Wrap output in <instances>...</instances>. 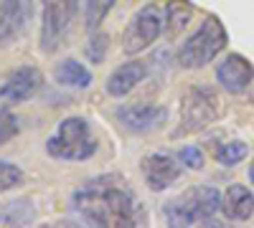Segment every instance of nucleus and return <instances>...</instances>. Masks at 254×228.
Masks as SVG:
<instances>
[{"instance_id": "obj_12", "label": "nucleus", "mask_w": 254, "mask_h": 228, "mask_svg": "<svg viewBox=\"0 0 254 228\" xmlns=\"http://www.w3.org/2000/svg\"><path fill=\"white\" fill-rule=\"evenodd\" d=\"M145 76H147V64H145V61H137V58L125 61V64H120L110 74V79H107V94L115 96V99H122V96L130 94L137 84H142Z\"/></svg>"}, {"instance_id": "obj_15", "label": "nucleus", "mask_w": 254, "mask_h": 228, "mask_svg": "<svg viewBox=\"0 0 254 228\" xmlns=\"http://www.w3.org/2000/svg\"><path fill=\"white\" fill-rule=\"evenodd\" d=\"M54 76H56V81L61 87H69V89L92 87V71L84 64H79V61H74V58L61 61V64L56 66V71H54Z\"/></svg>"}, {"instance_id": "obj_6", "label": "nucleus", "mask_w": 254, "mask_h": 228, "mask_svg": "<svg viewBox=\"0 0 254 228\" xmlns=\"http://www.w3.org/2000/svg\"><path fill=\"white\" fill-rule=\"evenodd\" d=\"M163 33V15L153 3H145L127 23L122 33V51L127 56L142 53L145 48H150Z\"/></svg>"}, {"instance_id": "obj_19", "label": "nucleus", "mask_w": 254, "mask_h": 228, "mask_svg": "<svg viewBox=\"0 0 254 228\" xmlns=\"http://www.w3.org/2000/svg\"><path fill=\"white\" fill-rule=\"evenodd\" d=\"M178 160L183 168H190V170H201L206 165V157H203V150L198 147V144H188V147H183L178 152Z\"/></svg>"}, {"instance_id": "obj_21", "label": "nucleus", "mask_w": 254, "mask_h": 228, "mask_svg": "<svg viewBox=\"0 0 254 228\" xmlns=\"http://www.w3.org/2000/svg\"><path fill=\"white\" fill-rule=\"evenodd\" d=\"M107 33H94L89 38V46H87V56L92 64H102L104 61V53H107Z\"/></svg>"}, {"instance_id": "obj_11", "label": "nucleus", "mask_w": 254, "mask_h": 228, "mask_svg": "<svg viewBox=\"0 0 254 228\" xmlns=\"http://www.w3.org/2000/svg\"><path fill=\"white\" fill-rule=\"evenodd\" d=\"M216 81L229 94H242V91H247L252 87L254 69H252V64L244 56L231 53V56H226L221 64L216 66Z\"/></svg>"}, {"instance_id": "obj_9", "label": "nucleus", "mask_w": 254, "mask_h": 228, "mask_svg": "<svg viewBox=\"0 0 254 228\" xmlns=\"http://www.w3.org/2000/svg\"><path fill=\"white\" fill-rule=\"evenodd\" d=\"M120 124L132 135H147L160 130L168 122V109L163 104H130L117 109Z\"/></svg>"}, {"instance_id": "obj_14", "label": "nucleus", "mask_w": 254, "mask_h": 228, "mask_svg": "<svg viewBox=\"0 0 254 228\" xmlns=\"http://www.w3.org/2000/svg\"><path fill=\"white\" fill-rule=\"evenodd\" d=\"M193 18V8H190L186 0H171L165 8V18H163V33L168 41H176L190 23Z\"/></svg>"}, {"instance_id": "obj_24", "label": "nucleus", "mask_w": 254, "mask_h": 228, "mask_svg": "<svg viewBox=\"0 0 254 228\" xmlns=\"http://www.w3.org/2000/svg\"><path fill=\"white\" fill-rule=\"evenodd\" d=\"M41 3H44V5H46V3H54V0H41Z\"/></svg>"}, {"instance_id": "obj_7", "label": "nucleus", "mask_w": 254, "mask_h": 228, "mask_svg": "<svg viewBox=\"0 0 254 228\" xmlns=\"http://www.w3.org/2000/svg\"><path fill=\"white\" fill-rule=\"evenodd\" d=\"M44 84V76L36 66H20L15 69L3 84H0V109H13L28 101Z\"/></svg>"}, {"instance_id": "obj_2", "label": "nucleus", "mask_w": 254, "mask_h": 228, "mask_svg": "<svg viewBox=\"0 0 254 228\" xmlns=\"http://www.w3.org/2000/svg\"><path fill=\"white\" fill-rule=\"evenodd\" d=\"M219 211H221V193L214 185L201 182L165 203V221L173 226H201L214 221Z\"/></svg>"}, {"instance_id": "obj_3", "label": "nucleus", "mask_w": 254, "mask_h": 228, "mask_svg": "<svg viewBox=\"0 0 254 228\" xmlns=\"http://www.w3.org/2000/svg\"><path fill=\"white\" fill-rule=\"evenodd\" d=\"M46 152L56 160L69 162H84L97 152V139L92 135V127L81 117H66L59 122L56 132L46 139Z\"/></svg>"}, {"instance_id": "obj_4", "label": "nucleus", "mask_w": 254, "mask_h": 228, "mask_svg": "<svg viewBox=\"0 0 254 228\" xmlns=\"http://www.w3.org/2000/svg\"><path fill=\"white\" fill-rule=\"evenodd\" d=\"M226 48V31L219 18H206L178 48V64L183 69H203Z\"/></svg>"}, {"instance_id": "obj_22", "label": "nucleus", "mask_w": 254, "mask_h": 228, "mask_svg": "<svg viewBox=\"0 0 254 228\" xmlns=\"http://www.w3.org/2000/svg\"><path fill=\"white\" fill-rule=\"evenodd\" d=\"M84 5H87V0H69V8H71V13H76V10H81Z\"/></svg>"}, {"instance_id": "obj_18", "label": "nucleus", "mask_w": 254, "mask_h": 228, "mask_svg": "<svg viewBox=\"0 0 254 228\" xmlns=\"http://www.w3.org/2000/svg\"><path fill=\"white\" fill-rule=\"evenodd\" d=\"M18 185H23V170L13 162L0 160V193L15 190Z\"/></svg>"}, {"instance_id": "obj_16", "label": "nucleus", "mask_w": 254, "mask_h": 228, "mask_svg": "<svg viewBox=\"0 0 254 228\" xmlns=\"http://www.w3.org/2000/svg\"><path fill=\"white\" fill-rule=\"evenodd\" d=\"M247 155H249V147L244 142L234 139V142L221 144L219 152H216V160L224 165V168H234V165H239L242 160H247Z\"/></svg>"}, {"instance_id": "obj_5", "label": "nucleus", "mask_w": 254, "mask_h": 228, "mask_svg": "<svg viewBox=\"0 0 254 228\" xmlns=\"http://www.w3.org/2000/svg\"><path fill=\"white\" fill-rule=\"evenodd\" d=\"M221 114V101L214 89L208 87H190L181 99V114H178V127L173 137H186L206 130L214 124Z\"/></svg>"}, {"instance_id": "obj_17", "label": "nucleus", "mask_w": 254, "mask_h": 228, "mask_svg": "<svg viewBox=\"0 0 254 228\" xmlns=\"http://www.w3.org/2000/svg\"><path fill=\"white\" fill-rule=\"evenodd\" d=\"M115 3H117V0H87V5H84V8H87V28L97 31L99 23L115 8Z\"/></svg>"}, {"instance_id": "obj_23", "label": "nucleus", "mask_w": 254, "mask_h": 228, "mask_svg": "<svg viewBox=\"0 0 254 228\" xmlns=\"http://www.w3.org/2000/svg\"><path fill=\"white\" fill-rule=\"evenodd\" d=\"M249 178H252V182H254V160H252V165H249Z\"/></svg>"}, {"instance_id": "obj_13", "label": "nucleus", "mask_w": 254, "mask_h": 228, "mask_svg": "<svg viewBox=\"0 0 254 228\" xmlns=\"http://www.w3.org/2000/svg\"><path fill=\"white\" fill-rule=\"evenodd\" d=\"M221 213L226 221H249L254 216V193L247 185H229L221 195Z\"/></svg>"}, {"instance_id": "obj_8", "label": "nucleus", "mask_w": 254, "mask_h": 228, "mask_svg": "<svg viewBox=\"0 0 254 228\" xmlns=\"http://www.w3.org/2000/svg\"><path fill=\"white\" fill-rule=\"evenodd\" d=\"M140 170H142L147 188L153 193H163L181 178L183 165H181L178 157L168 155V152H150L140 160Z\"/></svg>"}, {"instance_id": "obj_1", "label": "nucleus", "mask_w": 254, "mask_h": 228, "mask_svg": "<svg viewBox=\"0 0 254 228\" xmlns=\"http://www.w3.org/2000/svg\"><path fill=\"white\" fill-rule=\"evenodd\" d=\"M74 211L94 226H140L145 213L120 178H99L74 193Z\"/></svg>"}, {"instance_id": "obj_10", "label": "nucleus", "mask_w": 254, "mask_h": 228, "mask_svg": "<svg viewBox=\"0 0 254 228\" xmlns=\"http://www.w3.org/2000/svg\"><path fill=\"white\" fill-rule=\"evenodd\" d=\"M33 18L31 0H5L0 3V48L13 46L26 33Z\"/></svg>"}, {"instance_id": "obj_20", "label": "nucleus", "mask_w": 254, "mask_h": 228, "mask_svg": "<svg viewBox=\"0 0 254 228\" xmlns=\"http://www.w3.org/2000/svg\"><path fill=\"white\" fill-rule=\"evenodd\" d=\"M18 132H20L18 117H15V114H10V109H0V144L10 142Z\"/></svg>"}]
</instances>
